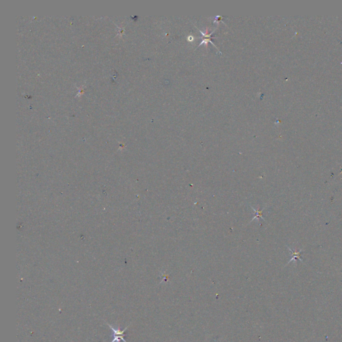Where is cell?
I'll return each instance as SVG.
<instances>
[{
  "mask_svg": "<svg viewBox=\"0 0 342 342\" xmlns=\"http://www.w3.org/2000/svg\"><path fill=\"white\" fill-rule=\"evenodd\" d=\"M251 208L253 209V211L257 213V214H255V216L254 217L253 219H252V221H253V219H256V218H259V217H261V218H262L263 220H265V219H263V217H262V211H263V210H264V209H263L262 210V211H259V210H257V211H255V209H254L253 208V207H251Z\"/></svg>",
  "mask_w": 342,
  "mask_h": 342,
  "instance_id": "cell-3",
  "label": "cell"
},
{
  "mask_svg": "<svg viewBox=\"0 0 342 342\" xmlns=\"http://www.w3.org/2000/svg\"><path fill=\"white\" fill-rule=\"evenodd\" d=\"M288 247V249H289V250L291 251V253H293V257H292V258H291V259L289 262H288V263H290V262H291L292 261H294V259H296V258L298 259V260H299V261H302V259L301 258L300 255H301V253L303 251V250H300L299 251L296 252V251H293L292 249H291V248H289V247Z\"/></svg>",
  "mask_w": 342,
  "mask_h": 342,
  "instance_id": "cell-2",
  "label": "cell"
},
{
  "mask_svg": "<svg viewBox=\"0 0 342 342\" xmlns=\"http://www.w3.org/2000/svg\"><path fill=\"white\" fill-rule=\"evenodd\" d=\"M107 325H108L110 327V328L112 330V331L114 332V339H112V341L111 342H116H116H119L120 340L123 341L124 342H126V341L124 339V337L125 335H126V334H124V331H125L128 328L129 326H127V327H126V328L124 329V330L120 331L119 329H115L114 328V327H112V326L110 325H109L108 324H107Z\"/></svg>",
  "mask_w": 342,
  "mask_h": 342,
  "instance_id": "cell-1",
  "label": "cell"
}]
</instances>
